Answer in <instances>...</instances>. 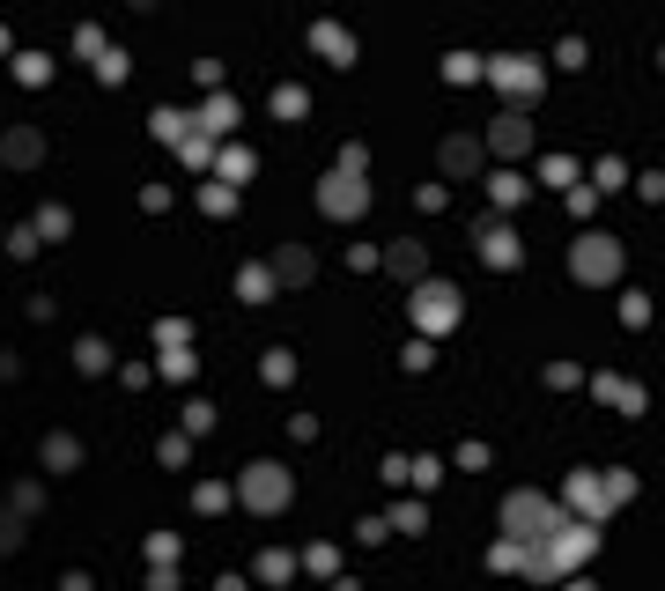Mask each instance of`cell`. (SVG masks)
I'll return each instance as SVG.
<instances>
[{
  "label": "cell",
  "instance_id": "cell-44",
  "mask_svg": "<svg viewBox=\"0 0 665 591\" xmlns=\"http://www.w3.org/2000/svg\"><path fill=\"white\" fill-rule=\"evenodd\" d=\"M562 591H599L592 577H562Z\"/></svg>",
  "mask_w": 665,
  "mask_h": 591
},
{
  "label": "cell",
  "instance_id": "cell-15",
  "mask_svg": "<svg viewBox=\"0 0 665 591\" xmlns=\"http://www.w3.org/2000/svg\"><path fill=\"white\" fill-rule=\"evenodd\" d=\"M252 170H259V163H252V148H237V141H230V148H215V185H230V193H237Z\"/></svg>",
  "mask_w": 665,
  "mask_h": 591
},
{
  "label": "cell",
  "instance_id": "cell-9",
  "mask_svg": "<svg viewBox=\"0 0 665 591\" xmlns=\"http://www.w3.org/2000/svg\"><path fill=\"white\" fill-rule=\"evenodd\" d=\"M266 274H274V289H303V281L318 274V252L311 244H281V252L266 259Z\"/></svg>",
  "mask_w": 665,
  "mask_h": 591
},
{
  "label": "cell",
  "instance_id": "cell-7",
  "mask_svg": "<svg viewBox=\"0 0 665 591\" xmlns=\"http://www.w3.org/2000/svg\"><path fill=\"white\" fill-rule=\"evenodd\" d=\"M481 148H496L503 163H525V156H532V111L503 104L496 119H488V141H481Z\"/></svg>",
  "mask_w": 665,
  "mask_h": 591
},
{
  "label": "cell",
  "instance_id": "cell-32",
  "mask_svg": "<svg viewBox=\"0 0 665 591\" xmlns=\"http://www.w3.org/2000/svg\"><path fill=\"white\" fill-rule=\"evenodd\" d=\"M156 459H163V466H185V459H193V436H163Z\"/></svg>",
  "mask_w": 665,
  "mask_h": 591
},
{
  "label": "cell",
  "instance_id": "cell-21",
  "mask_svg": "<svg viewBox=\"0 0 665 591\" xmlns=\"http://www.w3.org/2000/svg\"><path fill=\"white\" fill-rule=\"evenodd\" d=\"M178 156H185V170H215V141H207V133H185Z\"/></svg>",
  "mask_w": 665,
  "mask_h": 591
},
{
  "label": "cell",
  "instance_id": "cell-1",
  "mask_svg": "<svg viewBox=\"0 0 665 591\" xmlns=\"http://www.w3.org/2000/svg\"><path fill=\"white\" fill-rule=\"evenodd\" d=\"M503 532H510L518 547L555 540V532H562V503H555V495H540V488H510V495H503Z\"/></svg>",
  "mask_w": 665,
  "mask_h": 591
},
{
  "label": "cell",
  "instance_id": "cell-4",
  "mask_svg": "<svg viewBox=\"0 0 665 591\" xmlns=\"http://www.w3.org/2000/svg\"><path fill=\"white\" fill-rule=\"evenodd\" d=\"M481 74H488V82H496L503 89V97L510 104H532V97H540V82H547V74H540V60H532V52H503V60H481Z\"/></svg>",
  "mask_w": 665,
  "mask_h": 591
},
{
  "label": "cell",
  "instance_id": "cell-11",
  "mask_svg": "<svg viewBox=\"0 0 665 591\" xmlns=\"http://www.w3.org/2000/svg\"><path fill=\"white\" fill-rule=\"evenodd\" d=\"M481 156H488V148L473 141V133H451V141L436 148V163H444V178H481Z\"/></svg>",
  "mask_w": 665,
  "mask_h": 591
},
{
  "label": "cell",
  "instance_id": "cell-6",
  "mask_svg": "<svg viewBox=\"0 0 665 591\" xmlns=\"http://www.w3.org/2000/svg\"><path fill=\"white\" fill-rule=\"evenodd\" d=\"M459 289H451V281H414V326L422 333H451L459 326Z\"/></svg>",
  "mask_w": 665,
  "mask_h": 591
},
{
  "label": "cell",
  "instance_id": "cell-46",
  "mask_svg": "<svg viewBox=\"0 0 665 591\" xmlns=\"http://www.w3.org/2000/svg\"><path fill=\"white\" fill-rule=\"evenodd\" d=\"M0 52H8V30H0Z\"/></svg>",
  "mask_w": 665,
  "mask_h": 591
},
{
  "label": "cell",
  "instance_id": "cell-5",
  "mask_svg": "<svg viewBox=\"0 0 665 591\" xmlns=\"http://www.w3.org/2000/svg\"><path fill=\"white\" fill-rule=\"evenodd\" d=\"M370 207V178H348V170H326L318 178V215L326 222H355Z\"/></svg>",
  "mask_w": 665,
  "mask_h": 591
},
{
  "label": "cell",
  "instance_id": "cell-33",
  "mask_svg": "<svg viewBox=\"0 0 665 591\" xmlns=\"http://www.w3.org/2000/svg\"><path fill=\"white\" fill-rule=\"evenodd\" d=\"M200 207H207V215H230L237 193H230V185H200Z\"/></svg>",
  "mask_w": 665,
  "mask_h": 591
},
{
  "label": "cell",
  "instance_id": "cell-20",
  "mask_svg": "<svg viewBox=\"0 0 665 591\" xmlns=\"http://www.w3.org/2000/svg\"><path fill=\"white\" fill-rule=\"evenodd\" d=\"M15 82H23V89L52 82V60H45V52H15Z\"/></svg>",
  "mask_w": 665,
  "mask_h": 591
},
{
  "label": "cell",
  "instance_id": "cell-37",
  "mask_svg": "<svg viewBox=\"0 0 665 591\" xmlns=\"http://www.w3.org/2000/svg\"><path fill=\"white\" fill-rule=\"evenodd\" d=\"M392 525H399V532H422V525H429V510H422V503H399V510H392ZM392 525H385V532H392Z\"/></svg>",
  "mask_w": 665,
  "mask_h": 591
},
{
  "label": "cell",
  "instance_id": "cell-23",
  "mask_svg": "<svg viewBox=\"0 0 665 591\" xmlns=\"http://www.w3.org/2000/svg\"><path fill=\"white\" fill-rule=\"evenodd\" d=\"M74 370H82V377H104V370H111V348H104V340H82V348H74Z\"/></svg>",
  "mask_w": 665,
  "mask_h": 591
},
{
  "label": "cell",
  "instance_id": "cell-22",
  "mask_svg": "<svg viewBox=\"0 0 665 591\" xmlns=\"http://www.w3.org/2000/svg\"><path fill=\"white\" fill-rule=\"evenodd\" d=\"M237 296H244V303H266V296H274V274H266V266H244V274H237Z\"/></svg>",
  "mask_w": 665,
  "mask_h": 591
},
{
  "label": "cell",
  "instance_id": "cell-29",
  "mask_svg": "<svg viewBox=\"0 0 665 591\" xmlns=\"http://www.w3.org/2000/svg\"><path fill=\"white\" fill-rule=\"evenodd\" d=\"M89 67H97V82H126V52H119V45H104Z\"/></svg>",
  "mask_w": 665,
  "mask_h": 591
},
{
  "label": "cell",
  "instance_id": "cell-34",
  "mask_svg": "<svg viewBox=\"0 0 665 591\" xmlns=\"http://www.w3.org/2000/svg\"><path fill=\"white\" fill-rule=\"evenodd\" d=\"M148 562H156V569L178 562V532H156V540H148Z\"/></svg>",
  "mask_w": 665,
  "mask_h": 591
},
{
  "label": "cell",
  "instance_id": "cell-19",
  "mask_svg": "<svg viewBox=\"0 0 665 591\" xmlns=\"http://www.w3.org/2000/svg\"><path fill=\"white\" fill-rule=\"evenodd\" d=\"M148 133H156V141H185V133H193V111H170V104H156Z\"/></svg>",
  "mask_w": 665,
  "mask_h": 591
},
{
  "label": "cell",
  "instance_id": "cell-8",
  "mask_svg": "<svg viewBox=\"0 0 665 591\" xmlns=\"http://www.w3.org/2000/svg\"><path fill=\"white\" fill-rule=\"evenodd\" d=\"M473 237H481V259L496 266V274H503V266H518V259H525V244H518V230H510L503 215H488V222H481V230H473Z\"/></svg>",
  "mask_w": 665,
  "mask_h": 591
},
{
  "label": "cell",
  "instance_id": "cell-12",
  "mask_svg": "<svg viewBox=\"0 0 665 591\" xmlns=\"http://www.w3.org/2000/svg\"><path fill=\"white\" fill-rule=\"evenodd\" d=\"M237 119H244L237 97H230V89H215V97L193 111V133H207V141H215V133H237Z\"/></svg>",
  "mask_w": 665,
  "mask_h": 591
},
{
  "label": "cell",
  "instance_id": "cell-28",
  "mask_svg": "<svg viewBox=\"0 0 665 591\" xmlns=\"http://www.w3.org/2000/svg\"><path fill=\"white\" fill-rule=\"evenodd\" d=\"M193 510H207V518H215V510H230V488H222V481H200V488H193Z\"/></svg>",
  "mask_w": 665,
  "mask_h": 591
},
{
  "label": "cell",
  "instance_id": "cell-10",
  "mask_svg": "<svg viewBox=\"0 0 665 591\" xmlns=\"http://www.w3.org/2000/svg\"><path fill=\"white\" fill-rule=\"evenodd\" d=\"M0 163H8V170H37V163H45V133H37V126H8V133H0Z\"/></svg>",
  "mask_w": 665,
  "mask_h": 591
},
{
  "label": "cell",
  "instance_id": "cell-24",
  "mask_svg": "<svg viewBox=\"0 0 665 591\" xmlns=\"http://www.w3.org/2000/svg\"><path fill=\"white\" fill-rule=\"evenodd\" d=\"M67 230H74L67 207H37V222H30V237H67Z\"/></svg>",
  "mask_w": 665,
  "mask_h": 591
},
{
  "label": "cell",
  "instance_id": "cell-27",
  "mask_svg": "<svg viewBox=\"0 0 665 591\" xmlns=\"http://www.w3.org/2000/svg\"><path fill=\"white\" fill-rule=\"evenodd\" d=\"M444 82H481V52H451V60H444Z\"/></svg>",
  "mask_w": 665,
  "mask_h": 591
},
{
  "label": "cell",
  "instance_id": "cell-16",
  "mask_svg": "<svg viewBox=\"0 0 665 591\" xmlns=\"http://www.w3.org/2000/svg\"><path fill=\"white\" fill-rule=\"evenodd\" d=\"M45 466H52V473H74V466H82V444H74L67 429H52V436H45Z\"/></svg>",
  "mask_w": 665,
  "mask_h": 591
},
{
  "label": "cell",
  "instance_id": "cell-36",
  "mask_svg": "<svg viewBox=\"0 0 665 591\" xmlns=\"http://www.w3.org/2000/svg\"><path fill=\"white\" fill-rule=\"evenodd\" d=\"M215 429V407H207V399H193V407H185V436H207Z\"/></svg>",
  "mask_w": 665,
  "mask_h": 591
},
{
  "label": "cell",
  "instance_id": "cell-18",
  "mask_svg": "<svg viewBox=\"0 0 665 591\" xmlns=\"http://www.w3.org/2000/svg\"><path fill=\"white\" fill-rule=\"evenodd\" d=\"M599 495H606V518H614V510H621V503H629V495H636V473L606 466V473H599Z\"/></svg>",
  "mask_w": 665,
  "mask_h": 591
},
{
  "label": "cell",
  "instance_id": "cell-38",
  "mask_svg": "<svg viewBox=\"0 0 665 591\" xmlns=\"http://www.w3.org/2000/svg\"><path fill=\"white\" fill-rule=\"evenodd\" d=\"M540 178H547V185H577V163H569V156H547Z\"/></svg>",
  "mask_w": 665,
  "mask_h": 591
},
{
  "label": "cell",
  "instance_id": "cell-13",
  "mask_svg": "<svg viewBox=\"0 0 665 591\" xmlns=\"http://www.w3.org/2000/svg\"><path fill=\"white\" fill-rule=\"evenodd\" d=\"M385 266L399 281H429V244L422 237H399V244H385Z\"/></svg>",
  "mask_w": 665,
  "mask_h": 591
},
{
  "label": "cell",
  "instance_id": "cell-45",
  "mask_svg": "<svg viewBox=\"0 0 665 591\" xmlns=\"http://www.w3.org/2000/svg\"><path fill=\"white\" fill-rule=\"evenodd\" d=\"M333 591H363V584H333Z\"/></svg>",
  "mask_w": 665,
  "mask_h": 591
},
{
  "label": "cell",
  "instance_id": "cell-26",
  "mask_svg": "<svg viewBox=\"0 0 665 591\" xmlns=\"http://www.w3.org/2000/svg\"><path fill=\"white\" fill-rule=\"evenodd\" d=\"M289 577H296V562L281 555V547H266L259 555V584H289Z\"/></svg>",
  "mask_w": 665,
  "mask_h": 591
},
{
  "label": "cell",
  "instance_id": "cell-14",
  "mask_svg": "<svg viewBox=\"0 0 665 591\" xmlns=\"http://www.w3.org/2000/svg\"><path fill=\"white\" fill-rule=\"evenodd\" d=\"M311 45H318V60H326V67H355V37L340 30V23H318Z\"/></svg>",
  "mask_w": 665,
  "mask_h": 591
},
{
  "label": "cell",
  "instance_id": "cell-35",
  "mask_svg": "<svg viewBox=\"0 0 665 591\" xmlns=\"http://www.w3.org/2000/svg\"><path fill=\"white\" fill-rule=\"evenodd\" d=\"M185 340H193V326H185V318H163V326H156V348H185Z\"/></svg>",
  "mask_w": 665,
  "mask_h": 591
},
{
  "label": "cell",
  "instance_id": "cell-41",
  "mask_svg": "<svg viewBox=\"0 0 665 591\" xmlns=\"http://www.w3.org/2000/svg\"><path fill=\"white\" fill-rule=\"evenodd\" d=\"M193 370H200L193 348H170V355H163V377H193Z\"/></svg>",
  "mask_w": 665,
  "mask_h": 591
},
{
  "label": "cell",
  "instance_id": "cell-42",
  "mask_svg": "<svg viewBox=\"0 0 665 591\" xmlns=\"http://www.w3.org/2000/svg\"><path fill=\"white\" fill-rule=\"evenodd\" d=\"M407 481H414V488H436V481H444V466H436V459H414Z\"/></svg>",
  "mask_w": 665,
  "mask_h": 591
},
{
  "label": "cell",
  "instance_id": "cell-30",
  "mask_svg": "<svg viewBox=\"0 0 665 591\" xmlns=\"http://www.w3.org/2000/svg\"><path fill=\"white\" fill-rule=\"evenodd\" d=\"M303 111H311V97H303L296 82H289V89H274V119H303Z\"/></svg>",
  "mask_w": 665,
  "mask_h": 591
},
{
  "label": "cell",
  "instance_id": "cell-17",
  "mask_svg": "<svg viewBox=\"0 0 665 591\" xmlns=\"http://www.w3.org/2000/svg\"><path fill=\"white\" fill-rule=\"evenodd\" d=\"M525 193H532V178H518V170H496V178H488V200L496 207H525Z\"/></svg>",
  "mask_w": 665,
  "mask_h": 591
},
{
  "label": "cell",
  "instance_id": "cell-40",
  "mask_svg": "<svg viewBox=\"0 0 665 591\" xmlns=\"http://www.w3.org/2000/svg\"><path fill=\"white\" fill-rule=\"evenodd\" d=\"M74 52H82V60H97V52H104V30L82 23V30H74Z\"/></svg>",
  "mask_w": 665,
  "mask_h": 591
},
{
  "label": "cell",
  "instance_id": "cell-3",
  "mask_svg": "<svg viewBox=\"0 0 665 591\" xmlns=\"http://www.w3.org/2000/svg\"><path fill=\"white\" fill-rule=\"evenodd\" d=\"M621 237H606V230H584L577 244H569V274L584 281V289H606V281H621Z\"/></svg>",
  "mask_w": 665,
  "mask_h": 591
},
{
  "label": "cell",
  "instance_id": "cell-31",
  "mask_svg": "<svg viewBox=\"0 0 665 591\" xmlns=\"http://www.w3.org/2000/svg\"><path fill=\"white\" fill-rule=\"evenodd\" d=\"M333 170H348V178H363V170H370V148H363V141H348V148H340V156H333Z\"/></svg>",
  "mask_w": 665,
  "mask_h": 591
},
{
  "label": "cell",
  "instance_id": "cell-39",
  "mask_svg": "<svg viewBox=\"0 0 665 591\" xmlns=\"http://www.w3.org/2000/svg\"><path fill=\"white\" fill-rule=\"evenodd\" d=\"M15 547H23V518H15V510H0V555H15Z\"/></svg>",
  "mask_w": 665,
  "mask_h": 591
},
{
  "label": "cell",
  "instance_id": "cell-2",
  "mask_svg": "<svg viewBox=\"0 0 665 591\" xmlns=\"http://www.w3.org/2000/svg\"><path fill=\"white\" fill-rule=\"evenodd\" d=\"M289 495H296V481H289V466H281V459H252V466H244V481H237V503L252 510V518H281Z\"/></svg>",
  "mask_w": 665,
  "mask_h": 591
},
{
  "label": "cell",
  "instance_id": "cell-25",
  "mask_svg": "<svg viewBox=\"0 0 665 591\" xmlns=\"http://www.w3.org/2000/svg\"><path fill=\"white\" fill-rule=\"evenodd\" d=\"M259 377H266V385H289V377H296V355H289V348H266Z\"/></svg>",
  "mask_w": 665,
  "mask_h": 591
},
{
  "label": "cell",
  "instance_id": "cell-43",
  "mask_svg": "<svg viewBox=\"0 0 665 591\" xmlns=\"http://www.w3.org/2000/svg\"><path fill=\"white\" fill-rule=\"evenodd\" d=\"M621 178H629V170H621L614 156H606V163H599V178H592V193H614V185H621Z\"/></svg>",
  "mask_w": 665,
  "mask_h": 591
}]
</instances>
